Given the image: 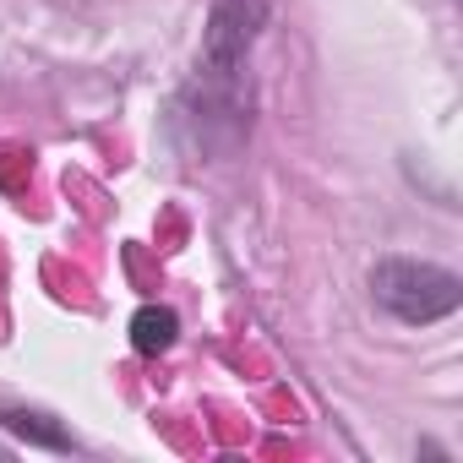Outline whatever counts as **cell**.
<instances>
[{
	"label": "cell",
	"mask_w": 463,
	"mask_h": 463,
	"mask_svg": "<svg viewBox=\"0 0 463 463\" xmlns=\"http://www.w3.org/2000/svg\"><path fill=\"white\" fill-rule=\"evenodd\" d=\"M0 425H6L12 436H23L28 447H50V452H66L71 447L66 425L55 414H44V409H6V414H0Z\"/></svg>",
	"instance_id": "obj_2"
},
{
	"label": "cell",
	"mask_w": 463,
	"mask_h": 463,
	"mask_svg": "<svg viewBox=\"0 0 463 463\" xmlns=\"http://www.w3.org/2000/svg\"><path fill=\"white\" fill-rule=\"evenodd\" d=\"M175 333H180V317H175L169 306H142V311L131 317V344H137V354H164V349L175 344Z\"/></svg>",
	"instance_id": "obj_3"
},
{
	"label": "cell",
	"mask_w": 463,
	"mask_h": 463,
	"mask_svg": "<svg viewBox=\"0 0 463 463\" xmlns=\"http://www.w3.org/2000/svg\"><path fill=\"white\" fill-rule=\"evenodd\" d=\"M371 295L376 306L403 322V327H430L441 317H452L463 306V279L436 268V262H414V257H382L371 268Z\"/></svg>",
	"instance_id": "obj_1"
}]
</instances>
